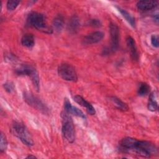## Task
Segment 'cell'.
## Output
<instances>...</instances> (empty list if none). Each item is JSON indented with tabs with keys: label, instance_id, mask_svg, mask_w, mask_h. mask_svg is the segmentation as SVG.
Listing matches in <instances>:
<instances>
[{
	"label": "cell",
	"instance_id": "cell-7",
	"mask_svg": "<svg viewBox=\"0 0 159 159\" xmlns=\"http://www.w3.org/2000/svg\"><path fill=\"white\" fill-rule=\"evenodd\" d=\"M109 32L111 36V47L107 49L103 50V53L108 55L111 53L115 52L119 47V29L118 26L111 22L109 25Z\"/></svg>",
	"mask_w": 159,
	"mask_h": 159
},
{
	"label": "cell",
	"instance_id": "cell-26",
	"mask_svg": "<svg viewBox=\"0 0 159 159\" xmlns=\"http://www.w3.org/2000/svg\"><path fill=\"white\" fill-rule=\"evenodd\" d=\"M16 56H14L12 54H7L6 55V60L8 61L9 62H11V61H14L16 60Z\"/></svg>",
	"mask_w": 159,
	"mask_h": 159
},
{
	"label": "cell",
	"instance_id": "cell-17",
	"mask_svg": "<svg viewBox=\"0 0 159 159\" xmlns=\"http://www.w3.org/2000/svg\"><path fill=\"white\" fill-rule=\"evenodd\" d=\"M64 24H65L64 19L61 15L57 16L53 19L52 22L53 29L58 32H60L61 31V30L64 27Z\"/></svg>",
	"mask_w": 159,
	"mask_h": 159
},
{
	"label": "cell",
	"instance_id": "cell-21",
	"mask_svg": "<svg viewBox=\"0 0 159 159\" xmlns=\"http://www.w3.org/2000/svg\"><path fill=\"white\" fill-rule=\"evenodd\" d=\"M1 142H0V151L1 153L5 152V150L7 148V141L6 139V135L1 132Z\"/></svg>",
	"mask_w": 159,
	"mask_h": 159
},
{
	"label": "cell",
	"instance_id": "cell-20",
	"mask_svg": "<svg viewBox=\"0 0 159 159\" xmlns=\"http://www.w3.org/2000/svg\"><path fill=\"white\" fill-rule=\"evenodd\" d=\"M150 87L146 83H140L138 88V94L140 96H144L147 95L150 92Z\"/></svg>",
	"mask_w": 159,
	"mask_h": 159
},
{
	"label": "cell",
	"instance_id": "cell-6",
	"mask_svg": "<svg viewBox=\"0 0 159 159\" xmlns=\"http://www.w3.org/2000/svg\"><path fill=\"white\" fill-rule=\"evenodd\" d=\"M23 98L25 102L33 108L43 114H49L50 110L47 106L39 98L34 96L32 93L29 92H24Z\"/></svg>",
	"mask_w": 159,
	"mask_h": 159
},
{
	"label": "cell",
	"instance_id": "cell-9",
	"mask_svg": "<svg viewBox=\"0 0 159 159\" xmlns=\"http://www.w3.org/2000/svg\"><path fill=\"white\" fill-rule=\"evenodd\" d=\"M64 109L65 111L69 114H72L75 116H77L83 119H85L86 116L83 112L79 109L78 107L72 106L69 100L66 98L64 100Z\"/></svg>",
	"mask_w": 159,
	"mask_h": 159
},
{
	"label": "cell",
	"instance_id": "cell-2",
	"mask_svg": "<svg viewBox=\"0 0 159 159\" xmlns=\"http://www.w3.org/2000/svg\"><path fill=\"white\" fill-rule=\"evenodd\" d=\"M27 22L29 25L38 30L48 34L52 32V29L46 22L45 16L40 12H32L29 14L27 17Z\"/></svg>",
	"mask_w": 159,
	"mask_h": 159
},
{
	"label": "cell",
	"instance_id": "cell-4",
	"mask_svg": "<svg viewBox=\"0 0 159 159\" xmlns=\"http://www.w3.org/2000/svg\"><path fill=\"white\" fill-rule=\"evenodd\" d=\"M15 73L19 76H27L30 78L37 91L39 90L40 79L38 72L34 66L30 64H22L15 70Z\"/></svg>",
	"mask_w": 159,
	"mask_h": 159
},
{
	"label": "cell",
	"instance_id": "cell-19",
	"mask_svg": "<svg viewBox=\"0 0 159 159\" xmlns=\"http://www.w3.org/2000/svg\"><path fill=\"white\" fill-rule=\"evenodd\" d=\"M110 101L112 102V104L119 110L125 111L129 109V107L124 102L120 100L119 98L116 96H111L109 98Z\"/></svg>",
	"mask_w": 159,
	"mask_h": 159
},
{
	"label": "cell",
	"instance_id": "cell-3",
	"mask_svg": "<svg viewBox=\"0 0 159 159\" xmlns=\"http://www.w3.org/2000/svg\"><path fill=\"white\" fill-rule=\"evenodd\" d=\"M13 134L17 137L24 145L31 147L34 144L32 137L26 127L22 123L14 121L11 128Z\"/></svg>",
	"mask_w": 159,
	"mask_h": 159
},
{
	"label": "cell",
	"instance_id": "cell-28",
	"mask_svg": "<svg viewBox=\"0 0 159 159\" xmlns=\"http://www.w3.org/2000/svg\"><path fill=\"white\" fill-rule=\"evenodd\" d=\"M26 158H36V157H35V156H34V155H30L27 156Z\"/></svg>",
	"mask_w": 159,
	"mask_h": 159
},
{
	"label": "cell",
	"instance_id": "cell-11",
	"mask_svg": "<svg viewBox=\"0 0 159 159\" xmlns=\"http://www.w3.org/2000/svg\"><path fill=\"white\" fill-rule=\"evenodd\" d=\"M73 99L76 103H78L82 107H85L86 110L90 115H94L96 114V110L90 102L87 101L85 99H84L82 96L80 95H76L73 97Z\"/></svg>",
	"mask_w": 159,
	"mask_h": 159
},
{
	"label": "cell",
	"instance_id": "cell-5",
	"mask_svg": "<svg viewBox=\"0 0 159 159\" xmlns=\"http://www.w3.org/2000/svg\"><path fill=\"white\" fill-rule=\"evenodd\" d=\"M61 119L63 135L68 142L73 143L75 140V129L73 120L65 111L61 114Z\"/></svg>",
	"mask_w": 159,
	"mask_h": 159
},
{
	"label": "cell",
	"instance_id": "cell-22",
	"mask_svg": "<svg viewBox=\"0 0 159 159\" xmlns=\"http://www.w3.org/2000/svg\"><path fill=\"white\" fill-rule=\"evenodd\" d=\"M20 3L19 1H16V0H9L7 2L6 4V6H7V9L9 11H14L19 5V4Z\"/></svg>",
	"mask_w": 159,
	"mask_h": 159
},
{
	"label": "cell",
	"instance_id": "cell-16",
	"mask_svg": "<svg viewBox=\"0 0 159 159\" xmlns=\"http://www.w3.org/2000/svg\"><path fill=\"white\" fill-rule=\"evenodd\" d=\"M117 9L119 11V12L121 14L122 16L130 25V26L132 27L133 28H135V24H136L135 18L129 12H128L126 10H125L121 7H117Z\"/></svg>",
	"mask_w": 159,
	"mask_h": 159
},
{
	"label": "cell",
	"instance_id": "cell-14",
	"mask_svg": "<svg viewBox=\"0 0 159 159\" xmlns=\"http://www.w3.org/2000/svg\"><path fill=\"white\" fill-rule=\"evenodd\" d=\"M147 107L148 109L152 112H155L158 110V101L157 91H153L150 94Z\"/></svg>",
	"mask_w": 159,
	"mask_h": 159
},
{
	"label": "cell",
	"instance_id": "cell-18",
	"mask_svg": "<svg viewBox=\"0 0 159 159\" xmlns=\"http://www.w3.org/2000/svg\"><path fill=\"white\" fill-rule=\"evenodd\" d=\"M21 43L23 46L27 48H31L34 47L35 44L34 36L30 34H24L21 38Z\"/></svg>",
	"mask_w": 159,
	"mask_h": 159
},
{
	"label": "cell",
	"instance_id": "cell-13",
	"mask_svg": "<svg viewBox=\"0 0 159 159\" xmlns=\"http://www.w3.org/2000/svg\"><path fill=\"white\" fill-rule=\"evenodd\" d=\"M158 2L157 1H139L136 6L138 9L142 11H147L155 9L158 6Z\"/></svg>",
	"mask_w": 159,
	"mask_h": 159
},
{
	"label": "cell",
	"instance_id": "cell-1",
	"mask_svg": "<svg viewBox=\"0 0 159 159\" xmlns=\"http://www.w3.org/2000/svg\"><path fill=\"white\" fill-rule=\"evenodd\" d=\"M119 146L120 151L123 153L137 155L142 157L148 158L158 154V148L152 142L139 140L129 137L122 139Z\"/></svg>",
	"mask_w": 159,
	"mask_h": 159
},
{
	"label": "cell",
	"instance_id": "cell-27",
	"mask_svg": "<svg viewBox=\"0 0 159 159\" xmlns=\"http://www.w3.org/2000/svg\"><path fill=\"white\" fill-rule=\"evenodd\" d=\"M153 19H154V21H155L157 24H158V14H155V15L153 16Z\"/></svg>",
	"mask_w": 159,
	"mask_h": 159
},
{
	"label": "cell",
	"instance_id": "cell-23",
	"mask_svg": "<svg viewBox=\"0 0 159 159\" xmlns=\"http://www.w3.org/2000/svg\"><path fill=\"white\" fill-rule=\"evenodd\" d=\"M3 87H4V89L6 90V91L9 93L13 92L14 91V88H15V86H14L13 83H12L11 81H7L5 83H4Z\"/></svg>",
	"mask_w": 159,
	"mask_h": 159
},
{
	"label": "cell",
	"instance_id": "cell-25",
	"mask_svg": "<svg viewBox=\"0 0 159 159\" xmlns=\"http://www.w3.org/2000/svg\"><path fill=\"white\" fill-rule=\"evenodd\" d=\"M88 25L94 27H99L101 26V22L98 19H91L88 21Z\"/></svg>",
	"mask_w": 159,
	"mask_h": 159
},
{
	"label": "cell",
	"instance_id": "cell-12",
	"mask_svg": "<svg viewBox=\"0 0 159 159\" xmlns=\"http://www.w3.org/2000/svg\"><path fill=\"white\" fill-rule=\"evenodd\" d=\"M126 42L127 47L130 50V57L133 61H137L139 60V52L137 51V48L135 40L130 36H128L126 39Z\"/></svg>",
	"mask_w": 159,
	"mask_h": 159
},
{
	"label": "cell",
	"instance_id": "cell-10",
	"mask_svg": "<svg viewBox=\"0 0 159 159\" xmlns=\"http://www.w3.org/2000/svg\"><path fill=\"white\" fill-rule=\"evenodd\" d=\"M104 37V34L100 31L91 32L84 37L83 43L86 45H91L99 42Z\"/></svg>",
	"mask_w": 159,
	"mask_h": 159
},
{
	"label": "cell",
	"instance_id": "cell-24",
	"mask_svg": "<svg viewBox=\"0 0 159 159\" xmlns=\"http://www.w3.org/2000/svg\"><path fill=\"white\" fill-rule=\"evenodd\" d=\"M151 43L152 45L155 47L158 48V35L157 34H153L151 36L150 39Z\"/></svg>",
	"mask_w": 159,
	"mask_h": 159
},
{
	"label": "cell",
	"instance_id": "cell-8",
	"mask_svg": "<svg viewBox=\"0 0 159 159\" xmlns=\"http://www.w3.org/2000/svg\"><path fill=\"white\" fill-rule=\"evenodd\" d=\"M59 76L65 81L75 82L78 80V76L75 68L68 63H61L58 68Z\"/></svg>",
	"mask_w": 159,
	"mask_h": 159
},
{
	"label": "cell",
	"instance_id": "cell-15",
	"mask_svg": "<svg viewBox=\"0 0 159 159\" xmlns=\"http://www.w3.org/2000/svg\"><path fill=\"white\" fill-rule=\"evenodd\" d=\"M80 25V22L79 18L76 16H73L69 20V23L68 25V30L70 33H76L78 31Z\"/></svg>",
	"mask_w": 159,
	"mask_h": 159
}]
</instances>
